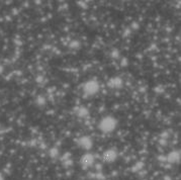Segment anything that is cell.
Here are the masks:
<instances>
[{
    "instance_id": "cell-1",
    "label": "cell",
    "mask_w": 181,
    "mask_h": 180,
    "mask_svg": "<svg viewBox=\"0 0 181 180\" xmlns=\"http://www.w3.org/2000/svg\"><path fill=\"white\" fill-rule=\"evenodd\" d=\"M91 162H92V158H91V156H89V155L84 156V158L82 159V163L85 164V165H89Z\"/></svg>"
}]
</instances>
